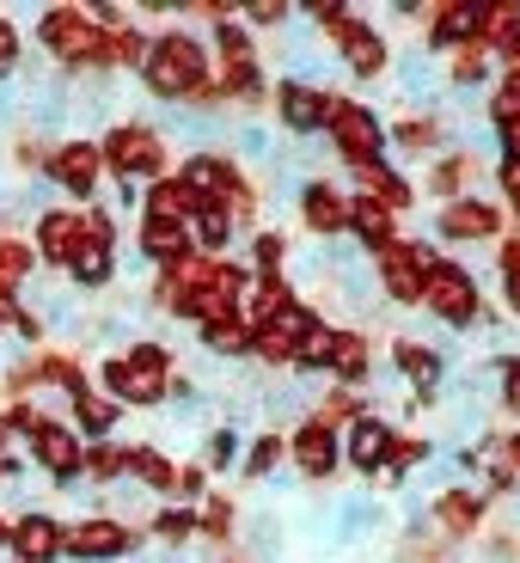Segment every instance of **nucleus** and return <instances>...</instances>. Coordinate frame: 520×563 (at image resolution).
Here are the masks:
<instances>
[{
	"label": "nucleus",
	"mask_w": 520,
	"mask_h": 563,
	"mask_svg": "<svg viewBox=\"0 0 520 563\" xmlns=\"http://www.w3.org/2000/svg\"><path fill=\"white\" fill-rule=\"evenodd\" d=\"M86 472H92V478H123V472H129V448L92 441V448H86Z\"/></svg>",
	"instance_id": "37"
},
{
	"label": "nucleus",
	"mask_w": 520,
	"mask_h": 563,
	"mask_svg": "<svg viewBox=\"0 0 520 563\" xmlns=\"http://www.w3.org/2000/svg\"><path fill=\"white\" fill-rule=\"evenodd\" d=\"M502 190H508V202H515V214H520V166H502Z\"/></svg>",
	"instance_id": "50"
},
{
	"label": "nucleus",
	"mask_w": 520,
	"mask_h": 563,
	"mask_svg": "<svg viewBox=\"0 0 520 563\" xmlns=\"http://www.w3.org/2000/svg\"><path fill=\"white\" fill-rule=\"evenodd\" d=\"M7 472H13V465H7V460H0V478H7Z\"/></svg>",
	"instance_id": "54"
},
{
	"label": "nucleus",
	"mask_w": 520,
	"mask_h": 563,
	"mask_svg": "<svg viewBox=\"0 0 520 563\" xmlns=\"http://www.w3.org/2000/svg\"><path fill=\"white\" fill-rule=\"evenodd\" d=\"M74 417H80L86 435H111L117 417H123V405H117V398H92V393H86L80 405H74Z\"/></svg>",
	"instance_id": "33"
},
{
	"label": "nucleus",
	"mask_w": 520,
	"mask_h": 563,
	"mask_svg": "<svg viewBox=\"0 0 520 563\" xmlns=\"http://www.w3.org/2000/svg\"><path fill=\"white\" fill-rule=\"evenodd\" d=\"M405 92H410V99H435V68L422 62V49H417V56H405Z\"/></svg>",
	"instance_id": "41"
},
{
	"label": "nucleus",
	"mask_w": 520,
	"mask_h": 563,
	"mask_svg": "<svg viewBox=\"0 0 520 563\" xmlns=\"http://www.w3.org/2000/svg\"><path fill=\"white\" fill-rule=\"evenodd\" d=\"M422 307L435 312L441 324H453V331H472L478 324V282H472V269L453 264V257H429L422 264Z\"/></svg>",
	"instance_id": "3"
},
{
	"label": "nucleus",
	"mask_w": 520,
	"mask_h": 563,
	"mask_svg": "<svg viewBox=\"0 0 520 563\" xmlns=\"http://www.w3.org/2000/svg\"><path fill=\"white\" fill-rule=\"evenodd\" d=\"M508 460H515V472H520V435H515V441H508Z\"/></svg>",
	"instance_id": "52"
},
{
	"label": "nucleus",
	"mask_w": 520,
	"mask_h": 563,
	"mask_svg": "<svg viewBox=\"0 0 520 563\" xmlns=\"http://www.w3.org/2000/svg\"><path fill=\"white\" fill-rule=\"evenodd\" d=\"M276 117L295 129V135H319L324 117H331V99H324L319 86H307V80H281L276 86Z\"/></svg>",
	"instance_id": "16"
},
{
	"label": "nucleus",
	"mask_w": 520,
	"mask_h": 563,
	"mask_svg": "<svg viewBox=\"0 0 520 563\" xmlns=\"http://www.w3.org/2000/svg\"><path fill=\"white\" fill-rule=\"evenodd\" d=\"M7 545H13L19 563H56L62 558V527L49 521V515H25V521L13 527V539H7Z\"/></svg>",
	"instance_id": "19"
},
{
	"label": "nucleus",
	"mask_w": 520,
	"mask_h": 563,
	"mask_svg": "<svg viewBox=\"0 0 520 563\" xmlns=\"http://www.w3.org/2000/svg\"><path fill=\"white\" fill-rule=\"evenodd\" d=\"M13 62H19V31L7 25V19H0V74L13 68Z\"/></svg>",
	"instance_id": "49"
},
{
	"label": "nucleus",
	"mask_w": 520,
	"mask_h": 563,
	"mask_svg": "<svg viewBox=\"0 0 520 563\" xmlns=\"http://www.w3.org/2000/svg\"><path fill=\"white\" fill-rule=\"evenodd\" d=\"M324 374H338V380H367V338L362 331H331Z\"/></svg>",
	"instance_id": "25"
},
{
	"label": "nucleus",
	"mask_w": 520,
	"mask_h": 563,
	"mask_svg": "<svg viewBox=\"0 0 520 563\" xmlns=\"http://www.w3.org/2000/svg\"><path fill=\"white\" fill-rule=\"evenodd\" d=\"M7 319H13V307H0V324H7Z\"/></svg>",
	"instance_id": "53"
},
{
	"label": "nucleus",
	"mask_w": 520,
	"mask_h": 563,
	"mask_svg": "<svg viewBox=\"0 0 520 563\" xmlns=\"http://www.w3.org/2000/svg\"><path fill=\"white\" fill-rule=\"evenodd\" d=\"M178 184L197 197V209H209V202H226V190L240 184V172H233V159H226V154H190L178 166Z\"/></svg>",
	"instance_id": "14"
},
{
	"label": "nucleus",
	"mask_w": 520,
	"mask_h": 563,
	"mask_svg": "<svg viewBox=\"0 0 520 563\" xmlns=\"http://www.w3.org/2000/svg\"><path fill=\"white\" fill-rule=\"evenodd\" d=\"M245 19H252V25H288V19H295V7H281V0H252V7H245Z\"/></svg>",
	"instance_id": "45"
},
{
	"label": "nucleus",
	"mask_w": 520,
	"mask_h": 563,
	"mask_svg": "<svg viewBox=\"0 0 520 563\" xmlns=\"http://www.w3.org/2000/svg\"><path fill=\"white\" fill-rule=\"evenodd\" d=\"M37 37L49 43L74 74H80V68H111V37H104L86 13H74V7H49L43 25H37Z\"/></svg>",
	"instance_id": "4"
},
{
	"label": "nucleus",
	"mask_w": 520,
	"mask_h": 563,
	"mask_svg": "<svg viewBox=\"0 0 520 563\" xmlns=\"http://www.w3.org/2000/svg\"><path fill=\"white\" fill-rule=\"evenodd\" d=\"M281 453H288V441L276 435V429H269V435H257L252 448H245V472H252V478H269V472H276V460Z\"/></svg>",
	"instance_id": "36"
},
{
	"label": "nucleus",
	"mask_w": 520,
	"mask_h": 563,
	"mask_svg": "<svg viewBox=\"0 0 520 563\" xmlns=\"http://www.w3.org/2000/svg\"><path fill=\"white\" fill-rule=\"evenodd\" d=\"M68 276H74V288H104V282L117 276V245L111 240H80Z\"/></svg>",
	"instance_id": "24"
},
{
	"label": "nucleus",
	"mask_w": 520,
	"mask_h": 563,
	"mask_svg": "<svg viewBox=\"0 0 520 563\" xmlns=\"http://www.w3.org/2000/svg\"><path fill=\"white\" fill-rule=\"evenodd\" d=\"M99 159L123 184H141V178H159V166H166V141H159L147 123H117L111 135L99 141Z\"/></svg>",
	"instance_id": "6"
},
{
	"label": "nucleus",
	"mask_w": 520,
	"mask_h": 563,
	"mask_svg": "<svg viewBox=\"0 0 520 563\" xmlns=\"http://www.w3.org/2000/svg\"><path fill=\"white\" fill-rule=\"evenodd\" d=\"M252 257H257V269H264V276L276 282V276H281V264H288V240H281V233H257Z\"/></svg>",
	"instance_id": "39"
},
{
	"label": "nucleus",
	"mask_w": 520,
	"mask_h": 563,
	"mask_svg": "<svg viewBox=\"0 0 520 563\" xmlns=\"http://www.w3.org/2000/svg\"><path fill=\"white\" fill-rule=\"evenodd\" d=\"M226 527H233V508H226L221 496H209V508H202V533H209V539H226Z\"/></svg>",
	"instance_id": "46"
},
{
	"label": "nucleus",
	"mask_w": 520,
	"mask_h": 563,
	"mask_svg": "<svg viewBox=\"0 0 520 563\" xmlns=\"http://www.w3.org/2000/svg\"><path fill=\"white\" fill-rule=\"evenodd\" d=\"M502 405L520 410V355H502Z\"/></svg>",
	"instance_id": "47"
},
{
	"label": "nucleus",
	"mask_w": 520,
	"mask_h": 563,
	"mask_svg": "<svg viewBox=\"0 0 520 563\" xmlns=\"http://www.w3.org/2000/svg\"><path fill=\"white\" fill-rule=\"evenodd\" d=\"M233 214L221 209V202H209V209H197V233H190V240L202 245V252H226V245H233Z\"/></svg>",
	"instance_id": "31"
},
{
	"label": "nucleus",
	"mask_w": 520,
	"mask_h": 563,
	"mask_svg": "<svg viewBox=\"0 0 520 563\" xmlns=\"http://www.w3.org/2000/svg\"><path fill=\"white\" fill-rule=\"evenodd\" d=\"M141 539L129 533L123 521H80V527H68L62 533V558L68 563H117V558H129Z\"/></svg>",
	"instance_id": "9"
},
{
	"label": "nucleus",
	"mask_w": 520,
	"mask_h": 563,
	"mask_svg": "<svg viewBox=\"0 0 520 563\" xmlns=\"http://www.w3.org/2000/svg\"><path fill=\"white\" fill-rule=\"evenodd\" d=\"M37 252L49 257V264H74V252H80V209H56L37 221Z\"/></svg>",
	"instance_id": "21"
},
{
	"label": "nucleus",
	"mask_w": 520,
	"mask_h": 563,
	"mask_svg": "<svg viewBox=\"0 0 520 563\" xmlns=\"http://www.w3.org/2000/svg\"><path fill=\"white\" fill-rule=\"evenodd\" d=\"M324 135L338 141L343 166H355V172L380 166V154H386V129H380V117L367 111V104H350V99H331V117H324Z\"/></svg>",
	"instance_id": "5"
},
{
	"label": "nucleus",
	"mask_w": 520,
	"mask_h": 563,
	"mask_svg": "<svg viewBox=\"0 0 520 563\" xmlns=\"http://www.w3.org/2000/svg\"><path fill=\"white\" fill-rule=\"evenodd\" d=\"M478 19H484V7H435V25H429V43L435 49H447V43H478Z\"/></svg>",
	"instance_id": "26"
},
{
	"label": "nucleus",
	"mask_w": 520,
	"mask_h": 563,
	"mask_svg": "<svg viewBox=\"0 0 520 563\" xmlns=\"http://www.w3.org/2000/svg\"><path fill=\"white\" fill-rule=\"evenodd\" d=\"M154 527H159V539H166V545H184V539L197 533V515H190V508H159Z\"/></svg>",
	"instance_id": "40"
},
{
	"label": "nucleus",
	"mask_w": 520,
	"mask_h": 563,
	"mask_svg": "<svg viewBox=\"0 0 520 563\" xmlns=\"http://www.w3.org/2000/svg\"><path fill=\"white\" fill-rule=\"evenodd\" d=\"M392 448H398L392 422H386V417H367V410L350 422V435H343V453H350V465H355V472H367V478L392 465Z\"/></svg>",
	"instance_id": "11"
},
{
	"label": "nucleus",
	"mask_w": 520,
	"mask_h": 563,
	"mask_svg": "<svg viewBox=\"0 0 520 563\" xmlns=\"http://www.w3.org/2000/svg\"><path fill=\"white\" fill-rule=\"evenodd\" d=\"M496 135H502V159H508V166H520V117H515V123H496Z\"/></svg>",
	"instance_id": "48"
},
{
	"label": "nucleus",
	"mask_w": 520,
	"mask_h": 563,
	"mask_svg": "<svg viewBox=\"0 0 520 563\" xmlns=\"http://www.w3.org/2000/svg\"><path fill=\"white\" fill-rule=\"evenodd\" d=\"M141 80H147V92L154 99H197L202 86H209V62H202V43L190 37V31H166V37L147 49V62H141Z\"/></svg>",
	"instance_id": "1"
},
{
	"label": "nucleus",
	"mask_w": 520,
	"mask_h": 563,
	"mask_svg": "<svg viewBox=\"0 0 520 563\" xmlns=\"http://www.w3.org/2000/svg\"><path fill=\"white\" fill-rule=\"evenodd\" d=\"M31 448H37V465L49 472L56 484H74L86 472V448L74 429H62V422H37V435H31Z\"/></svg>",
	"instance_id": "13"
},
{
	"label": "nucleus",
	"mask_w": 520,
	"mask_h": 563,
	"mask_svg": "<svg viewBox=\"0 0 520 563\" xmlns=\"http://www.w3.org/2000/svg\"><path fill=\"white\" fill-rule=\"evenodd\" d=\"M429 257H435V252H422V245L392 240V245H380V252L367 257V264H374L380 288L398 300V307H417V295H422V264H429Z\"/></svg>",
	"instance_id": "10"
},
{
	"label": "nucleus",
	"mask_w": 520,
	"mask_h": 563,
	"mask_svg": "<svg viewBox=\"0 0 520 563\" xmlns=\"http://www.w3.org/2000/svg\"><path fill=\"white\" fill-rule=\"evenodd\" d=\"M104 37H111V68H141V62H147V49H154V43L141 37V31H104Z\"/></svg>",
	"instance_id": "35"
},
{
	"label": "nucleus",
	"mask_w": 520,
	"mask_h": 563,
	"mask_svg": "<svg viewBox=\"0 0 520 563\" xmlns=\"http://www.w3.org/2000/svg\"><path fill=\"white\" fill-rule=\"evenodd\" d=\"M460 178H465V159L453 154V159H441V166L429 172V190H435V197H453V190H460Z\"/></svg>",
	"instance_id": "43"
},
{
	"label": "nucleus",
	"mask_w": 520,
	"mask_h": 563,
	"mask_svg": "<svg viewBox=\"0 0 520 563\" xmlns=\"http://www.w3.org/2000/svg\"><path fill=\"white\" fill-rule=\"evenodd\" d=\"M104 386H111L117 405H135V410L159 405V398L172 393V362H166V350H159V343H135V350L111 355V362H104Z\"/></svg>",
	"instance_id": "2"
},
{
	"label": "nucleus",
	"mask_w": 520,
	"mask_h": 563,
	"mask_svg": "<svg viewBox=\"0 0 520 563\" xmlns=\"http://www.w3.org/2000/svg\"><path fill=\"white\" fill-rule=\"evenodd\" d=\"M202 343H209V355H252V331H245L240 319L202 324Z\"/></svg>",
	"instance_id": "32"
},
{
	"label": "nucleus",
	"mask_w": 520,
	"mask_h": 563,
	"mask_svg": "<svg viewBox=\"0 0 520 563\" xmlns=\"http://www.w3.org/2000/svg\"><path fill=\"white\" fill-rule=\"evenodd\" d=\"M129 472H135L141 490H172V484H178V465L159 448H129Z\"/></svg>",
	"instance_id": "28"
},
{
	"label": "nucleus",
	"mask_w": 520,
	"mask_h": 563,
	"mask_svg": "<svg viewBox=\"0 0 520 563\" xmlns=\"http://www.w3.org/2000/svg\"><path fill=\"white\" fill-rule=\"evenodd\" d=\"M240 453H245V441L233 435V429H214V435H209V465H214V472L240 465Z\"/></svg>",
	"instance_id": "42"
},
{
	"label": "nucleus",
	"mask_w": 520,
	"mask_h": 563,
	"mask_svg": "<svg viewBox=\"0 0 520 563\" xmlns=\"http://www.w3.org/2000/svg\"><path fill=\"white\" fill-rule=\"evenodd\" d=\"M190 227L184 221H154V214H147V221H141V257H154V264H166V269H178L184 257H190Z\"/></svg>",
	"instance_id": "20"
},
{
	"label": "nucleus",
	"mask_w": 520,
	"mask_h": 563,
	"mask_svg": "<svg viewBox=\"0 0 520 563\" xmlns=\"http://www.w3.org/2000/svg\"><path fill=\"white\" fill-rule=\"evenodd\" d=\"M214 49H221V92L226 99H264L257 49H252V37H245V25L221 19V25H214Z\"/></svg>",
	"instance_id": "7"
},
{
	"label": "nucleus",
	"mask_w": 520,
	"mask_h": 563,
	"mask_svg": "<svg viewBox=\"0 0 520 563\" xmlns=\"http://www.w3.org/2000/svg\"><path fill=\"white\" fill-rule=\"evenodd\" d=\"M496 123H515V117H520V68L515 74H508V80H502V92H496Z\"/></svg>",
	"instance_id": "44"
},
{
	"label": "nucleus",
	"mask_w": 520,
	"mask_h": 563,
	"mask_svg": "<svg viewBox=\"0 0 520 563\" xmlns=\"http://www.w3.org/2000/svg\"><path fill=\"white\" fill-rule=\"evenodd\" d=\"M398 147H405V154H422V147H435L441 141V123L435 117H410V123H398Z\"/></svg>",
	"instance_id": "38"
},
{
	"label": "nucleus",
	"mask_w": 520,
	"mask_h": 563,
	"mask_svg": "<svg viewBox=\"0 0 520 563\" xmlns=\"http://www.w3.org/2000/svg\"><path fill=\"white\" fill-rule=\"evenodd\" d=\"M484 80H490V49L465 43L460 56H453V86H484Z\"/></svg>",
	"instance_id": "34"
},
{
	"label": "nucleus",
	"mask_w": 520,
	"mask_h": 563,
	"mask_svg": "<svg viewBox=\"0 0 520 563\" xmlns=\"http://www.w3.org/2000/svg\"><path fill=\"white\" fill-rule=\"evenodd\" d=\"M288 453L300 460V472H307V478H331V472H338V460H343V441H338V429H324L319 417H307Z\"/></svg>",
	"instance_id": "17"
},
{
	"label": "nucleus",
	"mask_w": 520,
	"mask_h": 563,
	"mask_svg": "<svg viewBox=\"0 0 520 563\" xmlns=\"http://www.w3.org/2000/svg\"><path fill=\"white\" fill-rule=\"evenodd\" d=\"M312 331H319L312 307H307V300H288V307H281L276 319H269L264 331L252 338V355H257V362H269V367H281V362H295L300 343H307Z\"/></svg>",
	"instance_id": "8"
},
{
	"label": "nucleus",
	"mask_w": 520,
	"mask_h": 563,
	"mask_svg": "<svg viewBox=\"0 0 520 563\" xmlns=\"http://www.w3.org/2000/svg\"><path fill=\"white\" fill-rule=\"evenodd\" d=\"M43 172H49V184H62L68 197H92V190H99L104 159H99V147H92V141H62Z\"/></svg>",
	"instance_id": "12"
},
{
	"label": "nucleus",
	"mask_w": 520,
	"mask_h": 563,
	"mask_svg": "<svg viewBox=\"0 0 520 563\" xmlns=\"http://www.w3.org/2000/svg\"><path fill=\"white\" fill-rule=\"evenodd\" d=\"M300 214H307V227L319 233V240H331V233H343L350 227V202L331 190V184H300Z\"/></svg>",
	"instance_id": "18"
},
{
	"label": "nucleus",
	"mask_w": 520,
	"mask_h": 563,
	"mask_svg": "<svg viewBox=\"0 0 520 563\" xmlns=\"http://www.w3.org/2000/svg\"><path fill=\"white\" fill-rule=\"evenodd\" d=\"M398 374L417 386V398H435L441 374H447V355L429 350V343H398Z\"/></svg>",
	"instance_id": "22"
},
{
	"label": "nucleus",
	"mask_w": 520,
	"mask_h": 563,
	"mask_svg": "<svg viewBox=\"0 0 520 563\" xmlns=\"http://www.w3.org/2000/svg\"><path fill=\"white\" fill-rule=\"evenodd\" d=\"M172 490H184V496H202V472H178V484Z\"/></svg>",
	"instance_id": "51"
},
{
	"label": "nucleus",
	"mask_w": 520,
	"mask_h": 563,
	"mask_svg": "<svg viewBox=\"0 0 520 563\" xmlns=\"http://www.w3.org/2000/svg\"><path fill=\"white\" fill-rule=\"evenodd\" d=\"M496 227H502V209L484 197H453L447 209L435 214V233L441 240H490Z\"/></svg>",
	"instance_id": "15"
},
{
	"label": "nucleus",
	"mask_w": 520,
	"mask_h": 563,
	"mask_svg": "<svg viewBox=\"0 0 520 563\" xmlns=\"http://www.w3.org/2000/svg\"><path fill=\"white\" fill-rule=\"evenodd\" d=\"M25 282H31V252L19 240H0V307H13Z\"/></svg>",
	"instance_id": "30"
},
{
	"label": "nucleus",
	"mask_w": 520,
	"mask_h": 563,
	"mask_svg": "<svg viewBox=\"0 0 520 563\" xmlns=\"http://www.w3.org/2000/svg\"><path fill=\"white\" fill-rule=\"evenodd\" d=\"M0 539H13V527H0Z\"/></svg>",
	"instance_id": "55"
},
{
	"label": "nucleus",
	"mask_w": 520,
	"mask_h": 563,
	"mask_svg": "<svg viewBox=\"0 0 520 563\" xmlns=\"http://www.w3.org/2000/svg\"><path fill=\"white\" fill-rule=\"evenodd\" d=\"M392 221H398V214L386 209V202H374V197H355L350 202V227L362 233V245H374V252L392 245Z\"/></svg>",
	"instance_id": "27"
},
{
	"label": "nucleus",
	"mask_w": 520,
	"mask_h": 563,
	"mask_svg": "<svg viewBox=\"0 0 520 563\" xmlns=\"http://www.w3.org/2000/svg\"><path fill=\"white\" fill-rule=\"evenodd\" d=\"M478 521H484V496L478 490H441L435 496V527H441V533L465 539Z\"/></svg>",
	"instance_id": "23"
},
{
	"label": "nucleus",
	"mask_w": 520,
	"mask_h": 563,
	"mask_svg": "<svg viewBox=\"0 0 520 563\" xmlns=\"http://www.w3.org/2000/svg\"><path fill=\"white\" fill-rule=\"evenodd\" d=\"M147 214H154V221H184V214H197V197H190L178 178H159L154 190H147Z\"/></svg>",
	"instance_id": "29"
}]
</instances>
